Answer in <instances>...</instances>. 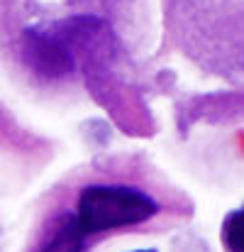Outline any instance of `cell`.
<instances>
[{
  "label": "cell",
  "mask_w": 244,
  "mask_h": 252,
  "mask_svg": "<svg viewBox=\"0 0 244 252\" xmlns=\"http://www.w3.org/2000/svg\"><path fill=\"white\" fill-rule=\"evenodd\" d=\"M81 238L88 243L95 235L149 223L163 211L162 201L142 181L122 176L112 169L93 174L76 191L74 208H64Z\"/></svg>",
  "instance_id": "cell-1"
},
{
  "label": "cell",
  "mask_w": 244,
  "mask_h": 252,
  "mask_svg": "<svg viewBox=\"0 0 244 252\" xmlns=\"http://www.w3.org/2000/svg\"><path fill=\"white\" fill-rule=\"evenodd\" d=\"M85 248H88V243L76 230L71 216L61 208L42 228V235L34 245V252H85Z\"/></svg>",
  "instance_id": "cell-2"
},
{
  "label": "cell",
  "mask_w": 244,
  "mask_h": 252,
  "mask_svg": "<svg viewBox=\"0 0 244 252\" xmlns=\"http://www.w3.org/2000/svg\"><path fill=\"white\" fill-rule=\"evenodd\" d=\"M222 245L227 252H244V206L230 211L222 220Z\"/></svg>",
  "instance_id": "cell-3"
},
{
  "label": "cell",
  "mask_w": 244,
  "mask_h": 252,
  "mask_svg": "<svg viewBox=\"0 0 244 252\" xmlns=\"http://www.w3.org/2000/svg\"><path fill=\"white\" fill-rule=\"evenodd\" d=\"M135 252H157V250H135Z\"/></svg>",
  "instance_id": "cell-4"
}]
</instances>
